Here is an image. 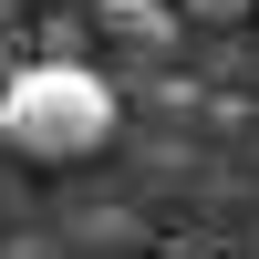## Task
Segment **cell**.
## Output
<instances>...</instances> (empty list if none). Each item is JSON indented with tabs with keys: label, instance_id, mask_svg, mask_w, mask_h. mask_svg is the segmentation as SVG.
Returning <instances> with one entry per match:
<instances>
[{
	"label": "cell",
	"instance_id": "obj_1",
	"mask_svg": "<svg viewBox=\"0 0 259 259\" xmlns=\"http://www.w3.org/2000/svg\"><path fill=\"white\" fill-rule=\"evenodd\" d=\"M0 145L31 166H83L114 145V83L94 62H31L0 83Z\"/></svg>",
	"mask_w": 259,
	"mask_h": 259
},
{
	"label": "cell",
	"instance_id": "obj_2",
	"mask_svg": "<svg viewBox=\"0 0 259 259\" xmlns=\"http://www.w3.org/2000/svg\"><path fill=\"white\" fill-rule=\"evenodd\" d=\"M94 21H104L114 41H166V31H177V21H166V0H94Z\"/></svg>",
	"mask_w": 259,
	"mask_h": 259
},
{
	"label": "cell",
	"instance_id": "obj_3",
	"mask_svg": "<svg viewBox=\"0 0 259 259\" xmlns=\"http://www.w3.org/2000/svg\"><path fill=\"white\" fill-rule=\"evenodd\" d=\"M73 52H83V21L52 11V21H41V62H73Z\"/></svg>",
	"mask_w": 259,
	"mask_h": 259
},
{
	"label": "cell",
	"instance_id": "obj_4",
	"mask_svg": "<svg viewBox=\"0 0 259 259\" xmlns=\"http://www.w3.org/2000/svg\"><path fill=\"white\" fill-rule=\"evenodd\" d=\"M197 11H207V21H228V11H249V0H197Z\"/></svg>",
	"mask_w": 259,
	"mask_h": 259
},
{
	"label": "cell",
	"instance_id": "obj_5",
	"mask_svg": "<svg viewBox=\"0 0 259 259\" xmlns=\"http://www.w3.org/2000/svg\"><path fill=\"white\" fill-rule=\"evenodd\" d=\"M62 11H94V0H62Z\"/></svg>",
	"mask_w": 259,
	"mask_h": 259
},
{
	"label": "cell",
	"instance_id": "obj_6",
	"mask_svg": "<svg viewBox=\"0 0 259 259\" xmlns=\"http://www.w3.org/2000/svg\"><path fill=\"white\" fill-rule=\"evenodd\" d=\"M177 259H207V249H177Z\"/></svg>",
	"mask_w": 259,
	"mask_h": 259
}]
</instances>
